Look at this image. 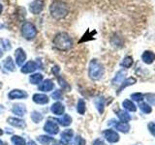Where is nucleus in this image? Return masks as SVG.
I'll list each match as a JSON object with an SVG mask.
<instances>
[{"label": "nucleus", "mask_w": 155, "mask_h": 145, "mask_svg": "<svg viewBox=\"0 0 155 145\" xmlns=\"http://www.w3.org/2000/svg\"><path fill=\"white\" fill-rule=\"evenodd\" d=\"M53 47H54L57 50L60 51H68L73 47V40L69 36V34L66 32H60L57 33L52 40Z\"/></svg>", "instance_id": "f257e3e1"}, {"label": "nucleus", "mask_w": 155, "mask_h": 145, "mask_svg": "<svg viewBox=\"0 0 155 145\" xmlns=\"http://www.w3.org/2000/svg\"><path fill=\"white\" fill-rule=\"evenodd\" d=\"M51 16L55 19H62L69 14V7L62 0H54L50 6Z\"/></svg>", "instance_id": "f03ea898"}, {"label": "nucleus", "mask_w": 155, "mask_h": 145, "mask_svg": "<svg viewBox=\"0 0 155 145\" xmlns=\"http://www.w3.org/2000/svg\"><path fill=\"white\" fill-rule=\"evenodd\" d=\"M105 69L103 64L97 59H92L88 67V76L92 80H99L104 76Z\"/></svg>", "instance_id": "7ed1b4c3"}, {"label": "nucleus", "mask_w": 155, "mask_h": 145, "mask_svg": "<svg viewBox=\"0 0 155 145\" xmlns=\"http://www.w3.org/2000/svg\"><path fill=\"white\" fill-rule=\"evenodd\" d=\"M21 32L22 37L25 40L31 41L33 39H35L37 35V28L34 24L30 21H25L22 23V25L21 27Z\"/></svg>", "instance_id": "20e7f679"}, {"label": "nucleus", "mask_w": 155, "mask_h": 145, "mask_svg": "<svg viewBox=\"0 0 155 145\" xmlns=\"http://www.w3.org/2000/svg\"><path fill=\"white\" fill-rule=\"evenodd\" d=\"M44 130H45L46 133H48V134L54 135L59 133V126H58L57 123L54 122L52 119H51V121L48 120L45 123V125H44Z\"/></svg>", "instance_id": "39448f33"}, {"label": "nucleus", "mask_w": 155, "mask_h": 145, "mask_svg": "<svg viewBox=\"0 0 155 145\" xmlns=\"http://www.w3.org/2000/svg\"><path fill=\"white\" fill-rule=\"evenodd\" d=\"M44 5H45L44 0H33L30 5H29V11L33 14H39L42 13Z\"/></svg>", "instance_id": "423d86ee"}, {"label": "nucleus", "mask_w": 155, "mask_h": 145, "mask_svg": "<svg viewBox=\"0 0 155 145\" xmlns=\"http://www.w3.org/2000/svg\"><path fill=\"white\" fill-rule=\"evenodd\" d=\"M104 137L107 139V141H109L110 143H115L119 140V134L114 130H106L103 132Z\"/></svg>", "instance_id": "0eeeda50"}, {"label": "nucleus", "mask_w": 155, "mask_h": 145, "mask_svg": "<svg viewBox=\"0 0 155 145\" xmlns=\"http://www.w3.org/2000/svg\"><path fill=\"white\" fill-rule=\"evenodd\" d=\"M8 97L10 100H17V99H26L28 97V94L25 91L21 90V89H14L9 92Z\"/></svg>", "instance_id": "6e6552de"}, {"label": "nucleus", "mask_w": 155, "mask_h": 145, "mask_svg": "<svg viewBox=\"0 0 155 145\" xmlns=\"http://www.w3.org/2000/svg\"><path fill=\"white\" fill-rule=\"evenodd\" d=\"M73 135H74V132H73L72 129L65 130L64 132H62L60 134V141L59 142L62 145H68L71 142Z\"/></svg>", "instance_id": "1a4fd4ad"}, {"label": "nucleus", "mask_w": 155, "mask_h": 145, "mask_svg": "<svg viewBox=\"0 0 155 145\" xmlns=\"http://www.w3.org/2000/svg\"><path fill=\"white\" fill-rule=\"evenodd\" d=\"M15 59H16V64L18 66H22L23 63L25 62L26 60V53L25 51H24L22 48H18V50H16V51H15Z\"/></svg>", "instance_id": "9d476101"}, {"label": "nucleus", "mask_w": 155, "mask_h": 145, "mask_svg": "<svg viewBox=\"0 0 155 145\" xmlns=\"http://www.w3.org/2000/svg\"><path fill=\"white\" fill-rule=\"evenodd\" d=\"M38 63L36 61H28L24 65H22L21 71L23 74H30V72H35L38 69Z\"/></svg>", "instance_id": "9b49d317"}, {"label": "nucleus", "mask_w": 155, "mask_h": 145, "mask_svg": "<svg viewBox=\"0 0 155 145\" xmlns=\"http://www.w3.org/2000/svg\"><path fill=\"white\" fill-rule=\"evenodd\" d=\"M7 122L13 126V127H16L18 129H25L26 127V123L21 118H16V117H9L7 119Z\"/></svg>", "instance_id": "f8f14e48"}, {"label": "nucleus", "mask_w": 155, "mask_h": 145, "mask_svg": "<svg viewBox=\"0 0 155 145\" xmlns=\"http://www.w3.org/2000/svg\"><path fill=\"white\" fill-rule=\"evenodd\" d=\"M51 111L57 116H61L64 114V111H65V106L63 105V104H61L60 102H56L53 105H51Z\"/></svg>", "instance_id": "ddd939ff"}, {"label": "nucleus", "mask_w": 155, "mask_h": 145, "mask_svg": "<svg viewBox=\"0 0 155 145\" xmlns=\"http://www.w3.org/2000/svg\"><path fill=\"white\" fill-rule=\"evenodd\" d=\"M32 101L35 104H38V105H47L48 102H50V99H48V97L45 94L38 93V94L33 95Z\"/></svg>", "instance_id": "4468645a"}, {"label": "nucleus", "mask_w": 155, "mask_h": 145, "mask_svg": "<svg viewBox=\"0 0 155 145\" xmlns=\"http://www.w3.org/2000/svg\"><path fill=\"white\" fill-rule=\"evenodd\" d=\"M12 112L17 116L22 117L26 113V108L23 104H15L12 108Z\"/></svg>", "instance_id": "2eb2a0df"}, {"label": "nucleus", "mask_w": 155, "mask_h": 145, "mask_svg": "<svg viewBox=\"0 0 155 145\" xmlns=\"http://www.w3.org/2000/svg\"><path fill=\"white\" fill-rule=\"evenodd\" d=\"M54 88V83L51 79H45L39 85V90L43 92H51Z\"/></svg>", "instance_id": "dca6fc26"}, {"label": "nucleus", "mask_w": 155, "mask_h": 145, "mask_svg": "<svg viewBox=\"0 0 155 145\" xmlns=\"http://www.w3.org/2000/svg\"><path fill=\"white\" fill-rule=\"evenodd\" d=\"M125 76H126V72L124 70L118 71L113 79V81H111L113 82V84L114 85H120L123 82V80L125 79Z\"/></svg>", "instance_id": "f3484780"}, {"label": "nucleus", "mask_w": 155, "mask_h": 145, "mask_svg": "<svg viewBox=\"0 0 155 145\" xmlns=\"http://www.w3.org/2000/svg\"><path fill=\"white\" fill-rule=\"evenodd\" d=\"M142 60L145 64H151L155 60V54L150 50H145L142 55Z\"/></svg>", "instance_id": "a211bd4d"}, {"label": "nucleus", "mask_w": 155, "mask_h": 145, "mask_svg": "<svg viewBox=\"0 0 155 145\" xmlns=\"http://www.w3.org/2000/svg\"><path fill=\"white\" fill-rule=\"evenodd\" d=\"M4 68L9 72H15L16 71V64L13 60V58L11 56H8L6 59L3 61Z\"/></svg>", "instance_id": "6ab92c4d"}, {"label": "nucleus", "mask_w": 155, "mask_h": 145, "mask_svg": "<svg viewBox=\"0 0 155 145\" xmlns=\"http://www.w3.org/2000/svg\"><path fill=\"white\" fill-rule=\"evenodd\" d=\"M114 128H115V130H119V132L126 134V133H128V132H129L130 126H129L128 123L121 122V121H120V122H116V123H114Z\"/></svg>", "instance_id": "aec40b11"}, {"label": "nucleus", "mask_w": 155, "mask_h": 145, "mask_svg": "<svg viewBox=\"0 0 155 145\" xmlns=\"http://www.w3.org/2000/svg\"><path fill=\"white\" fill-rule=\"evenodd\" d=\"M55 121L58 124H60L61 126H63V127H68V126H70L72 124V117L69 114H64L62 118L56 119Z\"/></svg>", "instance_id": "412c9836"}, {"label": "nucleus", "mask_w": 155, "mask_h": 145, "mask_svg": "<svg viewBox=\"0 0 155 145\" xmlns=\"http://www.w3.org/2000/svg\"><path fill=\"white\" fill-rule=\"evenodd\" d=\"M94 103H95L97 110L99 111L100 114H102L104 112V108H105V99L103 97H98V98L95 99Z\"/></svg>", "instance_id": "4be33fe9"}, {"label": "nucleus", "mask_w": 155, "mask_h": 145, "mask_svg": "<svg viewBox=\"0 0 155 145\" xmlns=\"http://www.w3.org/2000/svg\"><path fill=\"white\" fill-rule=\"evenodd\" d=\"M29 81H30L31 84H39L43 81V75L40 72H36V74H32L29 76Z\"/></svg>", "instance_id": "5701e85b"}, {"label": "nucleus", "mask_w": 155, "mask_h": 145, "mask_svg": "<svg viewBox=\"0 0 155 145\" xmlns=\"http://www.w3.org/2000/svg\"><path fill=\"white\" fill-rule=\"evenodd\" d=\"M37 140L42 145H50L52 141H54L53 137H50V135H39L37 137Z\"/></svg>", "instance_id": "b1692460"}, {"label": "nucleus", "mask_w": 155, "mask_h": 145, "mask_svg": "<svg viewBox=\"0 0 155 145\" xmlns=\"http://www.w3.org/2000/svg\"><path fill=\"white\" fill-rule=\"evenodd\" d=\"M136 79H134V77H129V79H127L126 80H123L122 83L120 84V87H119V89H118V92H117V94H119L121 91H122L124 88H126L127 86H130V85H133L136 83Z\"/></svg>", "instance_id": "393cba45"}, {"label": "nucleus", "mask_w": 155, "mask_h": 145, "mask_svg": "<svg viewBox=\"0 0 155 145\" xmlns=\"http://www.w3.org/2000/svg\"><path fill=\"white\" fill-rule=\"evenodd\" d=\"M117 117L119 118V120L121 122H125V123H128L129 121L131 120V116L128 112H126L124 110H118L117 111Z\"/></svg>", "instance_id": "a878e982"}, {"label": "nucleus", "mask_w": 155, "mask_h": 145, "mask_svg": "<svg viewBox=\"0 0 155 145\" xmlns=\"http://www.w3.org/2000/svg\"><path fill=\"white\" fill-rule=\"evenodd\" d=\"M122 105H123V108L126 110H128V111H132V112H135V111L137 110V106H136L133 102L130 101V100H125V101H123Z\"/></svg>", "instance_id": "bb28decb"}, {"label": "nucleus", "mask_w": 155, "mask_h": 145, "mask_svg": "<svg viewBox=\"0 0 155 145\" xmlns=\"http://www.w3.org/2000/svg\"><path fill=\"white\" fill-rule=\"evenodd\" d=\"M77 110L81 115H84L85 113V110H86V105H85V102L84 100L80 99L78 101V105H77Z\"/></svg>", "instance_id": "cd10ccee"}, {"label": "nucleus", "mask_w": 155, "mask_h": 145, "mask_svg": "<svg viewBox=\"0 0 155 145\" xmlns=\"http://www.w3.org/2000/svg\"><path fill=\"white\" fill-rule=\"evenodd\" d=\"M11 141L14 145H26L25 139L19 135H13L11 137Z\"/></svg>", "instance_id": "c85d7f7f"}, {"label": "nucleus", "mask_w": 155, "mask_h": 145, "mask_svg": "<svg viewBox=\"0 0 155 145\" xmlns=\"http://www.w3.org/2000/svg\"><path fill=\"white\" fill-rule=\"evenodd\" d=\"M120 65L122 67H124V68H126V69H128V68H130L131 66L133 65V58L131 56H126L122 60V62H121Z\"/></svg>", "instance_id": "c756f323"}, {"label": "nucleus", "mask_w": 155, "mask_h": 145, "mask_svg": "<svg viewBox=\"0 0 155 145\" xmlns=\"http://www.w3.org/2000/svg\"><path fill=\"white\" fill-rule=\"evenodd\" d=\"M31 119L34 123H40L43 120V115L38 111H33L31 113Z\"/></svg>", "instance_id": "7c9ffc66"}, {"label": "nucleus", "mask_w": 155, "mask_h": 145, "mask_svg": "<svg viewBox=\"0 0 155 145\" xmlns=\"http://www.w3.org/2000/svg\"><path fill=\"white\" fill-rule=\"evenodd\" d=\"M139 106H140V109L142 110L143 113H147V114L150 113L152 110L151 106H150L147 103H140Z\"/></svg>", "instance_id": "2f4dec72"}, {"label": "nucleus", "mask_w": 155, "mask_h": 145, "mask_svg": "<svg viewBox=\"0 0 155 145\" xmlns=\"http://www.w3.org/2000/svg\"><path fill=\"white\" fill-rule=\"evenodd\" d=\"M58 82H59V85L62 89L64 90H70V86L67 83L65 79H63L62 77H58Z\"/></svg>", "instance_id": "473e14b6"}, {"label": "nucleus", "mask_w": 155, "mask_h": 145, "mask_svg": "<svg viewBox=\"0 0 155 145\" xmlns=\"http://www.w3.org/2000/svg\"><path fill=\"white\" fill-rule=\"evenodd\" d=\"M51 98L53 100H62L63 95H62L61 90H56V91L53 92V93L51 94Z\"/></svg>", "instance_id": "72a5a7b5"}, {"label": "nucleus", "mask_w": 155, "mask_h": 145, "mask_svg": "<svg viewBox=\"0 0 155 145\" xmlns=\"http://www.w3.org/2000/svg\"><path fill=\"white\" fill-rule=\"evenodd\" d=\"M131 99L136 101V102H139V103H140V102H142L143 100V94H140V93H134V94L131 95Z\"/></svg>", "instance_id": "f704fd0d"}, {"label": "nucleus", "mask_w": 155, "mask_h": 145, "mask_svg": "<svg viewBox=\"0 0 155 145\" xmlns=\"http://www.w3.org/2000/svg\"><path fill=\"white\" fill-rule=\"evenodd\" d=\"M1 43H2V47L5 50H9L10 48H11V43H10L8 39H2Z\"/></svg>", "instance_id": "c9c22d12"}, {"label": "nucleus", "mask_w": 155, "mask_h": 145, "mask_svg": "<svg viewBox=\"0 0 155 145\" xmlns=\"http://www.w3.org/2000/svg\"><path fill=\"white\" fill-rule=\"evenodd\" d=\"M74 144L75 145H85V140L82 137H81L80 135H78V137H76V139H75V143Z\"/></svg>", "instance_id": "e433bc0d"}, {"label": "nucleus", "mask_w": 155, "mask_h": 145, "mask_svg": "<svg viewBox=\"0 0 155 145\" xmlns=\"http://www.w3.org/2000/svg\"><path fill=\"white\" fill-rule=\"evenodd\" d=\"M148 130L150 134H151L153 137H155V123L154 122H150L148 124Z\"/></svg>", "instance_id": "4c0bfd02"}, {"label": "nucleus", "mask_w": 155, "mask_h": 145, "mask_svg": "<svg viewBox=\"0 0 155 145\" xmlns=\"http://www.w3.org/2000/svg\"><path fill=\"white\" fill-rule=\"evenodd\" d=\"M147 102L151 105H155V95L154 94H147Z\"/></svg>", "instance_id": "58836bf2"}, {"label": "nucleus", "mask_w": 155, "mask_h": 145, "mask_svg": "<svg viewBox=\"0 0 155 145\" xmlns=\"http://www.w3.org/2000/svg\"><path fill=\"white\" fill-rule=\"evenodd\" d=\"M59 72H60V68L58 67V66H54L53 68H51V72L55 76H58V74H59Z\"/></svg>", "instance_id": "ea45409f"}, {"label": "nucleus", "mask_w": 155, "mask_h": 145, "mask_svg": "<svg viewBox=\"0 0 155 145\" xmlns=\"http://www.w3.org/2000/svg\"><path fill=\"white\" fill-rule=\"evenodd\" d=\"M93 145H103V141L98 138V139H96L95 141L93 142Z\"/></svg>", "instance_id": "a19ab883"}, {"label": "nucleus", "mask_w": 155, "mask_h": 145, "mask_svg": "<svg viewBox=\"0 0 155 145\" xmlns=\"http://www.w3.org/2000/svg\"><path fill=\"white\" fill-rule=\"evenodd\" d=\"M26 145H37V143L35 141H33V140H30V141H28L26 143Z\"/></svg>", "instance_id": "79ce46f5"}, {"label": "nucleus", "mask_w": 155, "mask_h": 145, "mask_svg": "<svg viewBox=\"0 0 155 145\" xmlns=\"http://www.w3.org/2000/svg\"><path fill=\"white\" fill-rule=\"evenodd\" d=\"M2 11H3V6H2V4H0V14H1Z\"/></svg>", "instance_id": "37998d69"}, {"label": "nucleus", "mask_w": 155, "mask_h": 145, "mask_svg": "<svg viewBox=\"0 0 155 145\" xmlns=\"http://www.w3.org/2000/svg\"><path fill=\"white\" fill-rule=\"evenodd\" d=\"M53 145H62L59 141H54V144H53Z\"/></svg>", "instance_id": "c03bdc74"}, {"label": "nucleus", "mask_w": 155, "mask_h": 145, "mask_svg": "<svg viewBox=\"0 0 155 145\" xmlns=\"http://www.w3.org/2000/svg\"><path fill=\"white\" fill-rule=\"evenodd\" d=\"M3 56V52H2V50H0V58H1Z\"/></svg>", "instance_id": "a18cd8bd"}, {"label": "nucleus", "mask_w": 155, "mask_h": 145, "mask_svg": "<svg viewBox=\"0 0 155 145\" xmlns=\"http://www.w3.org/2000/svg\"><path fill=\"white\" fill-rule=\"evenodd\" d=\"M0 145H6V144H4V142L2 141L1 139H0Z\"/></svg>", "instance_id": "49530a36"}, {"label": "nucleus", "mask_w": 155, "mask_h": 145, "mask_svg": "<svg viewBox=\"0 0 155 145\" xmlns=\"http://www.w3.org/2000/svg\"><path fill=\"white\" fill-rule=\"evenodd\" d=\"M4 133H3V130H1V129H0V135H2Z\"/></svg>", "instance_id": "de8ad7c7"}, {"label": "nucleus", "mask_w": 155, "mask_h": 145, "mask_svg": "<svg viewBox=\"0 0 155 145\" xmlns=\"http://www.w3.org/2000/svg\"><path fill=\"white\" fill-rule=\"evenodd\" d=\"M0 86H1V82H0Z\"/></svg>", "instance_id": "09e8293b"}]
</instances>
